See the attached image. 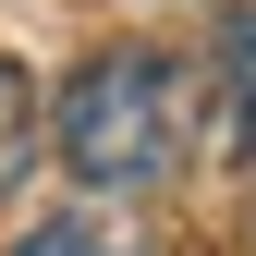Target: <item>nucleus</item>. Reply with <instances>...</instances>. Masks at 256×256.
<instances>
[{"instance_id": "20e7f679", "label": "nucleus", "mask_w": 256, "mask_h": 256, "mask_svg": "<svg viewBox=\"0 0 256 256\" xmlns=\"http://www.w3.org/2000/svg\"><path fill=\"white\" fill-rule=\"evenodd\" d=\"M12 256H134V244H122L110 220H86V208H61V220H37V232H24Z\"/></svg>"}, {"instance_id": "f257e3e1", "label": "nucleus", "mask_w": 256, "mask_h": 256, "mask_svg": "<svg viewBox=\"0 0 256 256\" xmlns=\"http://www.w3.org/2000/svg\"><path fill=\"white\" fill-rule=\"evenodd\" d=\"M49 146L86 196H146L183 158V61L171 49H98L49 98Z\"/></svg>"}, {"instance_id": "7ed1b4c3", "label": "nucleus", "mask_w": 256, "mask_h": 256, "mask_svg": "<svg viewBox=\"0 0 256 256\" xmlns=\"http://www.w3.org/2000/svg\"><path fill=\"white\" fill-rule=\"evenodd\" d=\"M24 158H37V86H24V61H0V196L24 183Z\"/></svg>"}, {"instance_id": "f03ea898", "label": "nucleus", "mask_w": 256, "mask_h": 256, "mask_svg": "<svg viewBox=\"0 0 256 256\" xmlns=\"http://www.w3.org/2000/svg\"><path fill=\"white\" fill-rule=\"evenodd\" d=\"M220 110H232V158H256V0L220 12Z\"/></svg>"}]
</instances>
